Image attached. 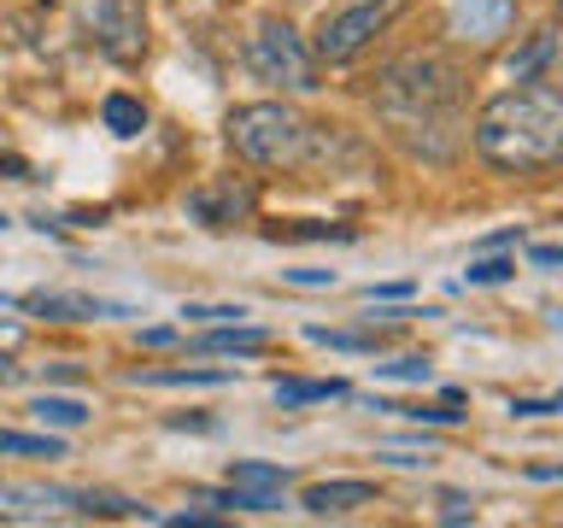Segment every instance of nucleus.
I'll list each match as a JSON object with an SVG mask.
<instances>
[{
    "mask_svg": "<svg viewBox=\"0 0 563 528\" xmlns=\"http://www.w3.org/2000/svg\"><path fill=\"white\" fill-rule=\"evenodd\" d=\"M311 130L317 123L306 112H294L288 100H246L223 123L229 147H235L246 165H258V170H306Z\"/></svg>",
    "mask_w": 563,
    "mask_h": 528,
    "instance_id": "3",
    "label": "nucleus"
},
{
    "mask_svg": "<svg viewBox=\"0 0 563 528\" xmlns=\"http://www.w3.org/2000/svg\"><path fill=\"white\" fill-rule=\"evenodd\" d=\"M0 458H65V440H59V435H18V429H0Z\"/></svg>",
    "mask_w": 563,
    "mask_h": 528,
    "instance_id": "17",
    "label": "nucleus"
},
{
    "mask_svg": "<svg viewBox=\"0 0 563 528\" xmlns=\"http://www.w3.org/2000/svg\"><path fill=\"white\" fill-rule=\"evenodd\" d=\"M306 334H311V341H323V346H346V352H376V346H382V341H387V334H394V329H323V323H311Z\"/></svg>",
    "mask_w": 563,
    "mask_h": 528,
    "instance_id": "19",
    "label": "nucleus"
},
{
    "mask_svg": "<svg viewBox=\"0 0 563 528\" xmlns=\"http://www.w3.org/2000/svg\"><path fill=\"white\" fill-rule=\"evenodd\" d=\"M528 258H534L540 271H558V264H563V253H558V246H528Z\"/></svg>",
    "mask_w": 563,
    "mask_h": 528,
    "instance_id": "28",
    "label": "nucleus"
},
{
    "mask_svg": "<svg viewBox=\"0 0 563 528\" xmlns=\"http://www.w3.org/2000/svg\"><path fill=\"white\" fill-rule=\"evenodd\" d=\"M246 65H253L258 82H276V88H288V95H317V88H323L317 53L306 47V35L276 12L258 18L253 35H246Z\"/></svg>",
    "mask_w": 563,
    "mask_h": 528,
    "instance_id": "4",
    "label": "nucleus"
},
{
    "mask_svg": "<svg viewBox=\"0 0 563 528\" xmlns=\"http://www.w3.org/2000/svg\"><path fill=\"white\" fill-rule=\"evenodd\" d=\"M100 118H106V130H112L118 141H130V135L147 130V106L130 100V95H106L100 100Z\"/></svg>",
    "mask_w": 563,
    "mask_h": 528,
    "instance_id": "15",
    "label": "nucleus"
},
{
    "mask_svg": "<svg viewBox=\"0 0 563 528\" xmlns=\"http://www.w3.org/2000/svg\"><path fill=\"white\" fill-rule=\"evenodd\" d=\"M264 235L271 241H352L358 229H346V223H271Z\"/></svg>",
    "mask_w": 563,
    "mask_h": 528,
    "instance_id": "20",
    "label": "nucleus"
},
{
    "mask_svg": "<svg viewBox=\"0 0 563 528\" xmlns=\"http://www.w3.org/2000/svg\"><path fill=\"white\" fill-rule=\"evenodd\" d=\"M376 411H394V417H405V422H464V411H457V394H446L440 405H399V399H376Z\"/></svg>",
    "mask_w": 563,
    "mask_h": 528,
    "instance_id": "16",
    "label": "nucleus"
},
{
    "mask_svg": "<svg viewBox=\"0 0 563 528\" xmlns=\"http://www.w3.org/2000/svg\"><path fill=\"white\" fill-rule=\"evenodd\" d=\"M130 382H141V387H223V382H235V370H135Z\"/></svg>",
    "mask_w": 563,
    "mask_h": 528,
    "instance_id": "14",
    "label": "nucleus"
},
{
    "mask_svg": "<svg viewBox=\"0 0 563 528\" xmlns=\"http://www.w3.org/2000/svg\"><path fill=\"white\" fill-rule=\"evenodd\" d=\"M475 153L505 176H534L563 158V95L552 82H517L475 112Z\"/></svg>",
    "mask_w": 563,
    "mask_h": 528,
    "instance_id": "2",
    "label": "nucleus"
},
{
    "mask_svg": "<svg viewBox=\"0 0 563 528\" xmlns=\"http://www.w3.org/2000/svg\"><path fill=\"white\" fill-rule=\"evenodd\" d=\"M376 376H394V382H429V359H394V364H376Z\"/></svg>",
    "mask_w": 563,
    "mask_h": 528,
    "instance_id": "23",
    "label": "nucleus"
},
{
    "mask_svg": "<svg viewBox=\"0 0 563 528\" xmlns=\"http://www.w3.org/2000/svg\"><path fill=\"white\" fill-rule=\"evenodd\" d=\"M294 282H306V288H323V282H329V288H334V271H288Z\"/></svg>",
    "mask_w": 563,
    "mask_h": 528,
    "instance_id": "29",
    "label": "nucleus"
},
{
    "mask_svg": "<svg viewBox=\"0 0 563 528\" xmlns=\"http://www.w3.org/2000/svg\"><path fill=\"white\" fill-rule=\"evenodd\" d=\"M399 12H405V0H358V7H346V12H329L323 24H317L311 53L323 65H352L376 35H387V24H394Z\"/></svg>",
    "mask_w": 563,
    "mask_h": 528,
    "instance_id": "5",
    "label": "nucleus"
},
{
    "mask_svg": "<svg viewBox=\"0 0 563 528\" xmlns=\"http://www.w3.org/2000/svg\"><path fill=\"white\" fill-rule=\"evenodd\" d=\"M0 170H12V176H24L30 165H24V158H12V153H7V158H0Z\"/></svg>",
    "mask_w": 563,
    "mask_h": 528,
    "instance_id": "31",
    "label": "nucleus"
},
{
    "mask_svg": "<svg viewBox=\"0 0 563 528\" xmlns=\"http://www.w3.org/2000/svg\"><path fill=\"white\" fill-rule=\"evenodd\" d=\"M510 271H517V258H475L470 264V282H505Z\"/></svg>",
    "mask_w": 563,
    "mask_h": 528,
    "instance_id": "26",
    "label": "nucleus"
},
{
    "mask_svg": "<svg viewBox=\"0 0 563 528\" xmlns=\"http://www.w3.org/2000/svg\"><path fill=\"white\" fill-rule=\"evenodd\" d=\"M183 206H188V218L206 223V229H235L258 211V183L253 176H211V183H200Z\"/></svg>",
    "mask_w": 563,
    "mask_h": 528,
    "instance_id": "7",
    "label": "nucleus"
},
{
    "mask_svg": "<svg viewBox=\"0 0 563 528\" xmlns=\"http://www.w3.org/2000/svg\"><path fill=\"white\" fill-rule=\"evenodd\" d=\"M30 411H35V422H42V429H82V422H88V405H82V399H53V394H42Z\"/></svg>",
    "mask_w": 563,
    "mask_h": 528,
    "instance_id": "18",
    "label": "nucleus"
},
{
    "mask_svg": "<svg viewBox=\"0 0 563 528\" xmlns=\"http://www.w3.org/2000/svg\"><path fill=\"white\" fill-rule=\"evenodd\" d=\"M552 59H558V30L540 24L517 53H510V77H517V82H540L545 70H552Z\"/></svg>",
    "mask_w": 563,
    "mask_h": 528,
    "instance_id": "12",
    "label": "nucleus"
},
{
    "mask_svg": "<svg viewBox=\"0 0 563 528\" xmlns=\"http://www.w3.org/2000/svg\"><path fill=\"white\" fill-rule=\"evenodd\" d=\"M194 346H200V352H264V346H271V334H264V329H241V323H211Z\"/></svg>",
    "mask_w": 563,
    "mask_h": 528,
    "instance_id": "13",
    "label": "nucleus"
},
{
    "mask_svg": "<svg viewBox=\"0 0 563 528\" xmlns=\"http://www.w3.org/2000/svg\"><path fill=\"white\" fill-rule=\"evenodd\" d=\"M24 306L35 317H53V323H95V317H130L112 299H95V294H30Z\"/></svg>",
    "mask_w": 563,
    "mask_h": 528,
    "instance_id": "9",
    "label": "nucleus"
},
{
    "mask_svg": "<svg viewBox=\"0 0 563 528\" xmlns=\"http://www.w3.org/2000/svg\"><path fill=\"white\" fill-rule=\"evenodd\" d=\"M88 30H95V47L118 65H135L147 53V7L141 0H95Z\"/></svg>",
    "mask_w": 563,
    "mask_h": 528,
    "instance_id": "6",
    "label": "nucleus"
},
{
    "mask_svg": "<svg viewBox=\"0 0 563 528\" xmlns=\"http://www.w3.org/2000/svg\"><path fill=\"white\" fill-rule=\"evenodd\" d=\"M510 12H517V0H457L452 35H464V42H493V35H505Z\"/></svg>",
    "mask_w": 563,
    "mask_h": 528,
    "instance_id": "11",
    "label": "nucleus"
},
{
    "mask_svg": "<svg viewBox=\"0 0 563 528\" xmlns=\"http://www.w3.org/2000/svg\"><path fill=\"white\" fill-rule=\"evenodd\" d=\"M552 411H563L558 399H510V417H552Z\"/></svg>",
    "mask_w": 563,
    "mask_h": 528,
    "instance_id": "27",
    "label": "nucleus"
},
{
    "mask_svg": "<svg viewBox=\"0 0 563 528\" xmlns=\"http://www.w3.org/2000/svg\"><path fill=\"white\" fill-rule=\"evenodd\" d=\"M183 317H188V323H241L246 306H188Z\"/></svg>",
    "mask_w": 563,
    "mask_h": 528,
    "instance_id": "24",
    "label": "nucleus"
},
{
    "mask_svg": "<svg viewBox=\"0 0 563 528\" xmlns=\"http://www.w3.org/2000/svg\"><path fill=\"white\" fill-rule=\"evenodd\" d=\"M440 522H475V499H464V493H440Z\"/></svg>",
    "mask_w": 563,
    "mask_h": 528,
    "instance_id": "25",
    "label": "nucleus"
},
{
    "mask_svg": "<svg viewBox=\"0 0 563 528\" xmlns=\"http://www.w3.org/2000/svg\"><path fill=\"white\" fill-rule=\"evenodd\" d=\"M376 123L394 147H405L422 165H452L470 135L464 118V70L440 53L394 59L376 82Z\"/></svg>",
    "mask_w": 563,
    "mask_h": 528,
    "instance_id": "1",
    "label": "nucleus"
},
{
    "mask_svg": "<svg viewBox=\"0 0 563 528\" xmlns=\"http://www.w3.org/2000/svg\"><path fill=\"white\" fill-rule=\"evenodd\" d=\"M229 482H241V487H282V482H288V470L258 464V458H241V464H229Z\"/></svg>",
    "mask_w": 563,
    "mask_h": 528,
    "instance_id": "22",
    "label": "nucleus"
},
{
    "mask_svg": "<svg viewBox=\"0 0 563 528\" xmlns=\"http://www.w3.org/2000/svg\"><path fill=\"white\" fill-rule=\"evenodd\" d=\"M299 505H306L311 517H346V510H358V505H376V482H352V475L317 482V487L299 493Z\"/></svg>",
    "mask_w": 563,
    "mask_h": 528,
    "instance_id": "10",
    "label": "nucleus"
},
{
    "mask_svg": "<svg viewBox=\"0 0 563 528\" xmlns=\"http://www.w3.org/2000/svg\"><path fill=\"white\" fill-rule=\"evenodd\" d=\"M346 382H276L282 405H311V399H341Z\"/></svg>",
    "mask_w": 563,
    "mask_h": 528,
    "instance_id": "21",
    "label": "nucleus"
},
{
    "mask_svg": "<svg viewBox=\"0 0 563 528\" xmlns=\"http://www.w3.org/2000/svg\"><path fill=\"white\" fill-rule=\"evenodd\" d=\"M411 294V282H387V288H369V299H405Z\"/></svg>",
    "mask_w": 563,
    "mask_h": 528,
    "instance_id": "30",
    "label": "nucleus"
},
{
    "mask_svg": "<svg viewBox=\"0 0 563 528\" xmlns=\"http://www.w3.org/2000/svg\"><path fill=\"white\" fill-rule=\"evenodd\" d=\"M77 505V487H42V482H0V517H53Z\"/></svg>",
    "mask_w": 563,
    "mask_h": 528,
    "instance_id": "8",
    "label": "nucleus"
}]
</instances>
